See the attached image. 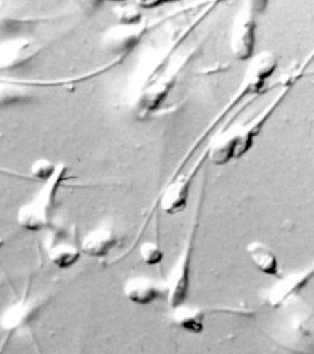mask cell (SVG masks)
Here are the masks:
<instances>
[{
  "label": "cell",
  "mask_w": 314,
  "mask_h": 354,
  "mask_svg": "<svg viewBox=\"0 0 314 354\" xmlns=\"http://www.w3.org/2000/svg\"><path fill=\"white\" fill-rule=\"evenodd\" d=\"M279 101L280 98L275 100L273 104L249 123L237 126L220 135L209 151L211 162L214 165H224L246 153L253 145V138L260 131L264 122Z\"/></svg>",
  "instance_id": "obj_1"
},
{
  "label": "cell",
  "mask_w": 314,
  "mask_h": 354,
  "mask_svg": "<svg viewBox=\"0 0 314 354\" xmlns=\"http://www.w3.org/2000/svg\"><path fill=\"white\" fill-rule=\"evenodd\" d=\"M64 174L65 170L57 166L53 176L45 181V185L35 198L21 207L17 221L21 228L27 231L38 232L48 225L51 206Z\"/></svg>",
  "instance_id": "obj_2"
},
{
  "label": "cell",
  "mask_w": 314,
  "mask_h": 354,
  "mask_svg": "<svg viewBox=\"0 0 314 354\" xmlns=\"http://www.w3.org/2000/svg\"><path fill=\"white\" fill-rule=\"evenodd\" d=\"M197 225L194 224L189 236L187 238L186 245L181 251L180 257L173 265L169 278L165 284V290L170 308L186 304L190 292L191 284V268L193 252H194V241Z\"/></svg>",
  "instance_id": "obj_3"
},
{
  "label": "cell",
  "mask_w": 314,
  "mask_h": 354,
  "mask_svg": "<svg viewBox=\"0 0 314 354\" xmlns=\"http://www.w3.org/2000/svg\"><path fill=\"white\" fill-rule=\"evenodd\" d=\"M256 46V19L252 8L245 7L234 21L230 35V49L239 61L252 59Z\"/></svg>",
  "instance_id": "obj_4"
},
{
  "label": "cell",
  "mask_w": 314,
  "mask_h": 354,
  "mask_svg": "<svg viewBox=\"0 0 314 354\" xmlns=\"http://www.w3.org/2000/svg\"><path fill=\"white\" fill-rule=\"evenodd\" d=\"M197 168L192 169L187 174L176 176L164 190L161 198V207L166 214H177L187 206L190 189Z\"/></svg>",
  "instance_id": "obj_5"
},
{
  "label": "cell",
  "mask_w": 314,
  "mask_h": 354,
  "mask_svg": "<svg viewBox=\"0 0 314 354\" xmlns=\"http://www.w3.org/2000/svg\"><path fill=\"white\" fill-rule=\"evenodd\" d=\"M277 66V59L272 52L264 51L253 55L245 71L242 84L255 93L264 87V83L274 73Z\"/></svg>",
  "instance_id": "obj_6"
},
{
  "label": "cell",
  "mask_w": 314,
  "mask_h": 354,
  "mask_svg": "<svg viewBox=\"0 0 314 354\" xmlns=\"http://www.w3.org/2000/svg\"><path fill=\"white\" fill-rule=\"evenodd\" d=\"M124 293L129 301L139 306H148L166 295L165 285L145 276L129 279L124 286Z\"/></svg>",
  "instance_id": "obj_7"
},
{
  "label": "cell",
  "mask_w": 314,
  "mask_h": 354,
  "mask_svg": "<svg viewBox=\"0 0 314 354\" xmlns=\"http://www.w3.org/2000/svg\"><path fill=\"white\" fill-rule=\"evenodd\" d=\"M313 276V268L291 274L275 283L270 290L268 303L272 307L282 306L288 299L305 286Z\"/></svg>",
  "instance_id": "obj_8"
},
{
  "label": "cell",
  "mask_w": 314,
  "mask_h": 354,
  "mask_svg": "<svg viewBox=\"0 0 314 354\" xmlns=\"http://www.w3.org/2000/svg\"><path fill=\"white\" fill-rule=\"evenodd\" d=\"M117 236L107 227L95 229L84 238L81 252L90 257H104L110 254L117 243Z\"/></svg>",
  "instance_id": "obj_9"
},
{
  "label": "cell",
  "mask_w": 314,
  "mask_h": 354,
  "mask_svg": "<svg viewBox=\"0 0 314 354\" xmlns=\"http://www.w3.org/2000/svg\"><path fill=\"white\" fill-rule=\"evenodd\" d=\"M246 252L253 265L267 276L280 278L279 265L274 252L261 242L250 243Z\"/></svg>",
  "instance_id": "obj_10"
},
{
  "label": "cell",
  "mask_w": 314,
  "mask_h": 354,
  "mask_svg": "<svg viewBox=\"0 0 314 354\" xmlns=\"http://www.w3.org/2000/svg\"><path fill=\"white\" fill-rule=\"evenodd\" d=\"M206 314V308L181 304L173 309L170 318L176 326L183 328L184 330L199 334L204 330V319Z\"/></svg>",
  "instance_id": "obj_11"
},
{
  "label": "cell",
  "mask_w": 314,
  "mask_h": 354,
  "mask_svg": "<svg viewBox=\"0 0 314 354\" xmlns=\"http://www.w3.org/2000/svg\"><path fill=\"white\" fill-rule=\"evenodd\" d=\"M48 256L57 267L68 268L76 265L81 259V251L72 243H59L51 245Z\"/></svg>",
  "instance_id": "obj_12"
},
{
  "label": "cell",
  "mask_w": 314,
  "mask_h": 354,
  "mask_svg": "<svg viewBox=\"0 0 314 354\" xmlns=\"http://www.w3.org/2000/svg\"><path fill=\"white\" fill-rule=\"evenodd\" d=\"M140 257L145 264L148 266H156L159 264L164 259L161 248L158 243L153 242H146L140 246Z\"/></svg>",
  "instance_id": "obj_13"
},
{
  "label": "cell",
  "mask_w": 314,
  "mask_h": 354,
  "mask_svg": "<svg viewBox=\"0 0 314 354\" xmlns=\"http://www.w3.org/2000/svg\"><path fill=\"white\" fill-rule=\"evenodd\" d=\"M57 168V167H55L53 163L48 162V160H38V162H35V165H32V174L35 178L46 181V180H48L52 176H53Z\"/></svg>",
  "instance_id": "obj_14"
}]
</instances>
